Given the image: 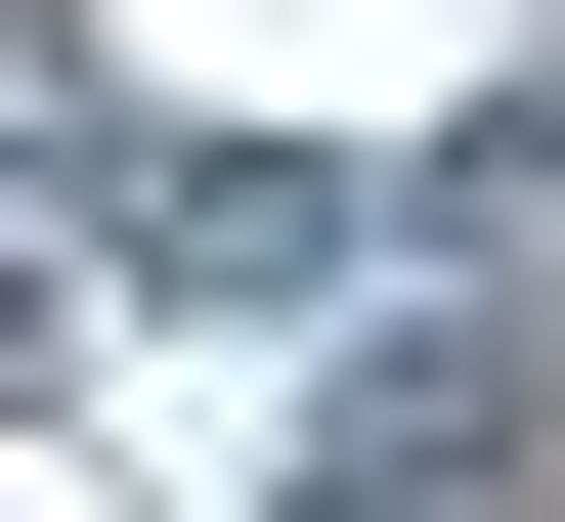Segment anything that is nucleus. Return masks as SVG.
Here are the masks:
<instances>
[{"label":"nucleus","instance_id":"nucleus-1","mask_svg":"<svg viewBox=\"0 0 565 522\" xmlns=\"http://www.w3.org/2000/svg\"><path fill=\"white\" fill-rule=\"evenodd\" d=\"M0 392H44V305H0Z\"/></svg>","mask_w":565,"mask_h":522}]
</instances>
